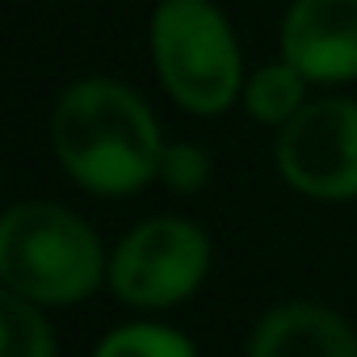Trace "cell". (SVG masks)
I'll return each instance as SVG.
<instances>
[{"instance_id":"3","label":"cell","mask_w":357,"mask_h":357,"mask_svg":"<svg viewBox=\"0 0 357 357\" xmlns=\"http://www.w3.org/2000/svg\"><path fill=\"white\" fill-rule=\"evenodd\" d=\"M147 51L168 101L194 118H219L244 97V51L215 0H160Z\"/></svg>"},{"instance_id":"6","label":"cell","mask_w":357,"mask_h":357,"mask_svg":"<svg viewBox=\"0 0 357 357\" xmlns=\"http://www.w3.org/2000/svg\"><path fill=\"white\" fill-rule=\"evenodd\" d=\"M278 51L311 84L357 80V0H290Z\"/></svg>"},{"instance_id":"7","label":"cell","mask_w":357,"mask_h":357,"mask_svg":"<svg viewBox=\"0 0 357 357\" xmlns=\"http://www.w3.org/2000/svg\"><path fill=\"white\" fill-rule=\"evenodd\" d=\"M248 357H357V328L324 303L290 298L257 319Z\"/></svg>"},{"instance_id":"2","label":"cell","mask_w":357,"mask_h":357,"mask_svg":"<svg viewBox=\"0 0 357 357\" xmlns=\"http://www.w3.org/2000/svg\"><path fill=\"white\" fill-rule=\"evenodd\" d=\"M109 282L101 236L68 206L34 198L0 219V286L38 303L76 307Z\"/></svg>"},{"instance_id":"11","label":"cell","mask_w":357,"mask_h":357,"mask_svg":"<svg viewBox=\"0 0 357 357\" xmlns=\"http://www.w3.org/2000/svg\"><path fill=\"white\" fill-rule=\"evenodd\" d=\"M160 185L172 194H198L211 185V151L190 143V139H176L164 143L160 155Z\"/></svg>"},{"instance_id":"5","label":"cell","mask_w":357,"mask_h":357,"mask_svg":"<svg viewBox=\"0 0 357 357\" xmlns=\"http://www.w3.org/2000/svg\"><path fill=\"white\" fill-rule=\"evenodd\" d=\"M282 181L315 202L357 198V97L307 101L273 139Z\"/></svg>"},{"instance_id":"1","label":"cell","mask_w":357,"mask_h":357,"mask_svg":"<svg viewBox=\"0 0 357 357\" xmlns=\"http://www.w3.org/2000/svg\"><path fill=\"white\" fill-rule=\"evenodd\" d=\"M51 151L84 194L130 198L160 181L164 135L151 105L130 84L84 76L55 97Z\"/></svg>"},{"instance_id":"9","label":"cell","mask_w":357,"mask_h":357,"mask_svg":"<svg viewBox=\"0 0 357 357\" xmlns=\"http://www.w3.org/2000/svg\"><path fill=\"white\" fill-rule=\"evenodd\" d=\"M0 357H59L47 307L5 290L0 294Z\"/></svg>"},{"instance_id":"8","label":"cell","mask_w":357,"mask_h":357,"mask_svg":"<svg viewBox=\"0 0 357 357\" xmlns=\"http://www.w3.org/2000/svg\"><path fill=\"white\" fill-rule=\"evenodd\" d=\"M307 89H311V80H307L290 59H278V63H261L257 72H248L240 105L248 109L252 122L282 130V126L311 101Z\"/></svg>"},{"instance_id":"4","label":"cell","mask_w":357,"mask_h":357,"mask_svg":"<svg viewBox=\"0 0 357 357\" xmlns=\"http://www.w3.org/2000/svg\"><path fill=\"white\" fill-rule=\"evenodd\" d=\"M211 273V236L181 219L155 215L135 223L109 252V290L130 311H172L190 303Z\"/></svg>"},{"instance_id":"10","label":"cell","mask_w":357,"mask_h":357,"mask_svg":"<svg viewBox=\"0 0 357 357\" xmlns=\"http://www.w3.org/2000/svg\"><path fill=\"white\" fill-rule=\"evenodd\" d=\"M93 357H198V349L181 328H168L155 319H135V324L105 332L97 340Z\"/></svg>"}]
</instances>
